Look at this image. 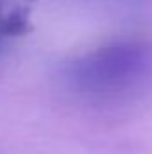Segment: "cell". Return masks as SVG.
<instances>
[{"label": "cell", "mask_w": 152, "mask_h": 154, "mask_svg": "<svg viewBox=\"0 0 152 154\" xmlns=\"http://www.w3.org/2000/svg\"><path fill=\"white\" fill-rule=\"evenodd\" d=\"M66 84L82 99L113 102L141 91L152 77V47L120 39L75 57L66 66Z\"/></svg>", "instance_id": "cell-1"}, {"label": "cell", "mask_w": 152, "mask_h": 154, "mask_svg": "<svg viewBox=\"0 0 152 154\" xmlns=\"http://www.w3.org/2000/svg\"><path fill=\"white\" fill-rule=\"evenodd\" d=\"M5 32H9V23H7V18L2 14V7H0V39Z\"/></svg>", "instance_id": "cell-2"}]
</instances>
